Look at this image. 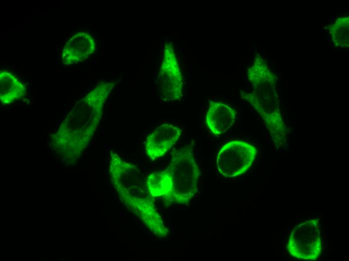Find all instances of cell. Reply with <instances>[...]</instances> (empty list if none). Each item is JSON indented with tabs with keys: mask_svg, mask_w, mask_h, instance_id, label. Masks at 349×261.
Here are the masks:
<instances>
[{
	"mask_svg": "<svg viewBox=\"0 0 349 261\" xmlns=\"http://www.w3.org/2000/svg\"><path fill=\"white\" fill-rule=\"evenodd\" d=\"M95 50L94 38L86 32H79L74 35L63 47L62 61L67 65L83 62L93 54Z\"/></svg>",
	"mask_w": 349,
	"mask_h": 261,
	"instance_id": "obj_10",
	"label": "cell"
},
{
	"mask_svg": "<svg viewBox=\"0 0 349 261\" xmlns=\"http://www.w3.org/2000/svg\"><path fill=\"white\" fill-rule=\"evenodd\" d=\"M146 185L152 197L166 196L171 187L170 177L165 169L150 174L146 179Z\"/></svg>",
	"mask_w": 349,
	"mask_h": 261,
	"instance_id": "obj_13",
	"label": "cell"
},
{
	"mask_svg": "<svg viewBox=\"0 0 349 261\" xmlns=\"http://www.w3.org/2000/svg\"><path fill=\"white\" fill-rule=\"evenodd\" d=\"M122 203L132 212L154 235L166 237L169 230L157 212L151 198L130 195L120 189H115Z\"/></svg>",
	"mask_w": 349,
	"mask_h": 261,
	"instance_id": "obj_8",
	"label": "cell"
},
{
	"mask_svg": "<svg viewBox=\"0 0 349 261\" xmlns=\"http://www.w3.org/2000/svg\"><path fill=\"white\" fill-rule=\"evenodd\" d=\"M236 118V112L233 107L220 102L210 101L206 122L214 135L227 132L234 124Z\"/></svg>",
	"mask_w": 349,
	"mask_h": 261,
	"instance_id": "obj_11",
	"label": "cell"
},
{
	"mask_svg": "<svg viewBox=\"0 0 349 261\" xmlns=\"http://www.w3.org/2000/svg\"><path fill=\"white\" fill-rule=\"evenodd\" d=\"M115 83H99L76 102L51 138L57 151L75 159L87 147L101 119L104 105Z\"/></svg>",
	"mask_w": 349,
	"mask_h": 261,
	"instance_id": "obj_1",
	"label": "cell"
},
{
	"mask_svg": "<svg viewBox=\"0 0 349 261\" xmlns=\"http://www.w3.org/2000/svg\"><path fill=\"white\" fill-rule=\"evenodd\" d=\"M319 223L317 219L306 220L292 230L287 248L296 258L315 260L321 251Z\"/></svg>",
	"mask_w": 349,
	"mask_h": 261,
	"instance_id": "obj_7",
	"label": "cell"
},
{
	"mask_svg": "<svg viewBox=\"0 0 349 261\" xmlns=\"http://www.w3.org/2000/svg\"><path fill=\"white\" fill-rule=\"evenodd\" d=\"M247 76L253 91L251 93L242 92V98L261 116L275 146H283L287 139V129L279 112L274 75L264 60L258 55L248 69Z\"/></svg>",
	"mask_w": 349,
	"mask_h": 261,
	"instance_id": "obj_2",
	"label": "cell"
},
{
	"mask_svg": "<svg viewBox=\"0 0 349 261\" xmlns=\"http://www.w3.org/2000/svg\"><path fill=\"white\" fill-rule=\"evenodd\" d=\"M181 134L182 129L173 124L158 126L146 138V154L152 161L162 157L176 144Z\"/></svg>",
	"mask_w": 349,
	"mask_h": 261,
	"instance_id": "obj_9",
	"label": "cell"
},
{
	"mask_svg": "<svg viewBox=\"0 0 349 261\" xmlns=\"http://www.w3.org/2000/svg\"><path fill=\"white\" fill-rule=\"evenodd\" d=\"M257 153L251 144L243 141H232L219 151L217 166L220 174L234 177L245 173L252 165Z\"/></svg>",
	"mask_w": 349,
	"mask_h": 261,
	"instance_id": "obj_4",
	"label": "cell"
},
{
	"mask_svg": "<svg viewBox=\"0 0 349 261\" xmlns=\"http://www.w3.org/2000/svg\"><path fill=\"white\" fill-rule=\"evenodd\" d=\"M24 85L13 74L6 70L0 72V101L4 105L18 100L25 94Z\"/></svg>",
	"mask_w": 349,
	"mask_h": 261,
	"instance_id": "obj_12",
	"label": "cell"
},
{
	"mask_svg": "<svg viewBox=\"0 0 349 261\" xmlns=\"http://www.w3.org/2000/svg\"><path fill=\"white\" fill-rule=\"evenodd\" d=\"M109 173L115 189L135 196L152 198L143 174L133 164L123 160L117 153L110 154Z\"/></svg>",
	"mask_w": 349,
	"mask_h": 261,
	"instance_id": "obj_6",
	"label": "cell"
},
{
	"mask_svg": "<svg viewBox=\"0 0 349 261\" xmlns=\"http://www.w3.org/2000/svg\"><path fill=\"white\" fill-rule=\"evenodd\" d=\"M194 142L174 149L165 169L171 181L169 192L162 197L165 206L172 203L188 204L196 194L200 170L194 156Z\"/></svg>",
	"mask_w": 349,
	"mask_h": 261,
	"instance_id": "obj_3",
	"label": "cell"
},
{
	"mask_svg": "<svg viewBox=\"0 0 349 261\" xmlns=\"http://www.w3.org/2000/svg\"><path fill=\"white\" fill-rule=\"evenodd\" d=\"M155 83L161 100L180 101L183 97V76L173 48L167 42L164 45Z\"/></svg>",
	"mask_w": 349,
	"mask_h": 261,
	"instance_id": "obj_5",
	"label": "cell"
}]
</instances>
